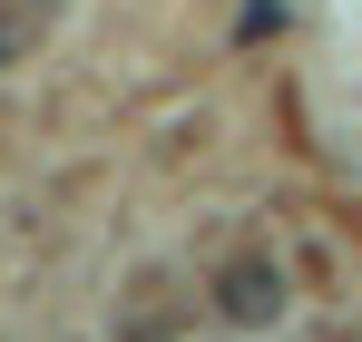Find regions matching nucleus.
<instances>
[{"label": "nucleus", "instance_id": "1", "mask_svg": "<svg viewBox=\"0 0 362 342\" xmlns=\"http://www.w3.org/2000/svg\"><path fill=\"white\" fill-rule=\"evenodd\" d=\"M216 303H226L235 323H274V313H284V274H274V254H245L235 274L216 284Z\"/></svg>", "mask_w": 362, "mask_h": 342}, {"label": "nucleus", "instance_id": "2", "mask_svg": "<svg viewBox=\"0 0 362 342\" xmlns=\"http://www.w3.org/2000/svg\"><path fill=\"white\" fill-rule=\"evenodd\" d=\"M0 59H10V30H0Z\"/></svg>", "mask_w": 362, "mask_h": 342}]
</instances>
